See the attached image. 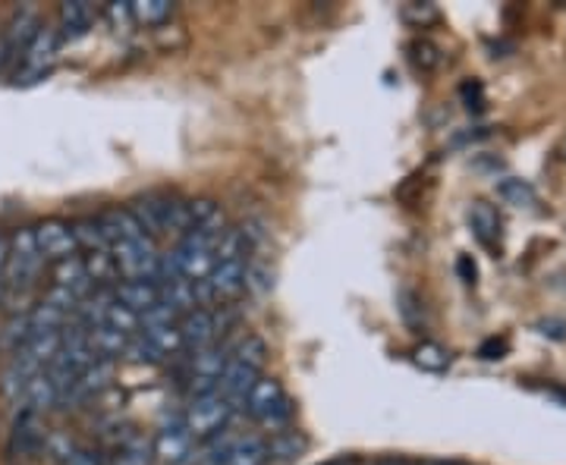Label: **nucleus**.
I'll list each match as a JSON object with an SVG mask.
<instances>
[{"label": "nucleus", "mask_w": 566, "mask_h": 465, "mask_svg": "<svg viewBox=\"0 0 566 465\" xmlns=\"http://www.w3.org/2000/svg\"><path fill=\"white\" fill-rule=\"evenodd\" d=\"M129 10H133V22H142V25H161L164 20L174 17L170 0H133Z\"/></svg>", "instance_id": "obj_19"}, {"label": "nucleus", "mask_w": 566, "mask_h": 465, "mask_svg": "<svg viewBox=\"0 0 566 465\" xmlns=\"http://www.w3.org/2000/svg\"><path fill=\"white\" fill-rule=\"evenodd\" d=\"M41 262L39 245L32 236V226H20L10 243H7V264H3V286L7 296L3 303H25L41 281Z\"/></svg>", "instance_id": "obj_2"}, {"label": "nucleus", "mask_w": 566, "mask_h": 465, "mask_svg": "<svg viewBox=\"0 0 566 465\" xmlns=\"http://www.w3.org/2000/svg\"><path fill=\"white\" fill-rule=\"evenodd\" d=\"M243 409L249 412V419H255V422L262 427H268V431L290 427L293 412H296V405L290 400L286 387H283L277 378H264V374L255 381V387L249 390Z\"/></svg>", "instance_id": "obj_3"}, {"label": "nucleus", "mask_w": 566, "mask_h": 465, "mask_svg": "<svg viewBox=\"0 0 566 465\" xmlns=\"http://www.w3.org/2000/svg\"><path fill=\"white\" fill-rule=\"evenodd\" d=\"M57 51H61L57 29L54 25H41L39 35L25 44V51L13 63V82L17 85H35V82L44 80L54 70Z\"/></svg>", "instance_id": "obj_5"}, {"label": "nucleus", "mask_w": 566, "mask_h": 465, "mask_svg": "<svg viewBox=\"0 0 566 465\" xmlns=\"http://www.w3.org/2000/svg\"><path fill=\"white\" fill-rule=\"evenodd\" d=\"M305 450V437L300 431H290V427H281L274 431L268 441H264V453H268V463H293L300 459V453Z\"/></svg>", "instance_id": "obj_17"}, {"label": "nucleus", "mask_w": 566, "mask_h": 465, "mask_svg": "<svg viewBox=\"0 0 566 465\" xmlns=\"http://www.w3.org/2000/svg\"><path fill=\"white\" fill-rule=\"evenodd\" d=\"M434 465H457V463H434Z\"/></svg>", "instance_id": "obj_29"}, {"label": "nucleus", "mask_w": 566, "mask_h": 465, "mask_svg": "<svg viewBox=\"0 0 566 465\" xmlns=\"http://www.w3.org/2000/svg\"><path fill=\"white\" fill-rule=\"evenodd\" d=\"M227 352L223 346H205L199 352H192L189 359V393L192 397H208V393H218L221 387L223 364H227Z\"/></svg>", "instance_id": "obj_7"}, {"label": "nucleus", "mask_w": 566, "mask_h": 465, "mask_svg": "<svg viewBox=\"0 0 566 465\" xmlns=\"http://www.w3.org/2000/svg\"><path fill=\"white\" fill-rule=\"evenodd\" d=\"M41 25H44V22H41V13L35 10V7H20V10L13 13V20L7 22V29L0 32V39H3V44H7V51H10L13 63H17V57L25 51V44L39 35Z\"/></svg>", "instance_id": "obj_11"}, {"label": "nucleus", "mask_w": 566, "mask_h": 465, "mask_svg": "<svg viewBox=\"0 0 566 465\" xmlns=\"http://www.w3.org/2000/svg\"><path fill=\"white\" fill-rule=\"evenodd\" d=\"M233 405L223 400L221 393H208V397H192L189 405L182 409V431L196 441V444H205V441H214L221 437L223 431L233 422Z\"/></svg>", "instance_id": "obj_4"}, {"label": "nucleus", "mask_w": 566, "mask_h": 465, "mask_svg": "<svg viewBox=\"0 0 566 465\" xmlns=\"http://www.w3.org/2000/svg\"><path fill=\"white\" fill-rule=\"evenodd\" d=\"M214 465H268L264 441L259 437H237L221 446V456H214Z\"/></svg>", "instance_id": "obj_15"}, {"label": "nucleus", "mask_w": 566, "mask_h": 465, "mask_svg": "<svg viewBox=\"0 0 566 465\" xmlns=\"http://www.w3.org/2000/svg\"><path fill=\"white\" fill-rule=\"evenodd\" d=\"M412 61H416V66H422V70H434L441 63V54H438V47L431 41H416L412 44Z\"/></svg>", "instance_id": "obj_22"}, {"label": "nucleus", "mask_w": 566, "mask_h": 465, "mask_svg": "<svg viewBox=\"0 0 566 465\" xmlns=\"http://www.w3.org/2000/svg\"><path fill=\"white\" fill-rule=\"evenodd\" d=\"M457 271H460V277H463L465 284H475V277H479V267H475V262L469 255L457 258Z\"/></svg>", "instance_id": "obj_24"}, {"label": "nucleus", "mask_w": 566, "mask_h": 465, "mask_svg": "<svg viewBox=\"0 0 566 465\" xmlns=\"http://www.w3.org/2000/svg\"><path fill=\"white\" fill-rule=\"evenodd\" d=\"M494 192L504 204H513V208H532L538 202V192L528 180H520V177H504V180L494 182Z\"/></svg>", "instance_id": "obj_18"}, {"label": "nucleus", "mask_w": 566, "mask_h": 465, "mask_svg": "<svg viewBox=\"0 0 566 465\" xmlns=\"http://www.w3.org/2000/svg\"><path fill=\"white\" fill-rule=\"evenodd\" d=\"M264 362H268V344H264L262 337H255V334H245L243 340L227 352V364H223L218 393L233 409H243L249 390L262 378Z\"/></svg>", "instance_id": "obj_1"}, {"label": "nucleus", "mask_w": 566, "mask_h": 465, "mask_svg": "<svg viewBox=\"0 0 566 465\" xmlns=\"http://www.w3.org/2000/svg\"><path fill=\"white\" fill-rule=\"evenodd\" d=\"M48 446V431L41 425V415L35 409H22L13 422V434H10V453L20 459H35Z\"/></svg>", "instance_id": "obj_8"}, {"label": "nucleus", "mask_w": 566, "mask_h": 465, "mask_svg": "<svg viewBox=\"0 0 566 465\" xmlns=\"http://www.w3.org/2000/svg\"><path fill=\"white\" fill-rule=\"evenodd\" d=\"M117 303L123 308H129L133 315H148L155 305H161V296H158V284L155 281H120L117 289H114Z\"/></svg>", "instance_id": "obj_12"}, {"label": "nucleus", "mask_w": 566, "mask_h": 465, "mask_svg": "<svg viewBox=\"0 0 566 465\" xmlns=\"http://www.w3.org/2000/svg\"><path fill=\"white\" fill-rule=\"evenodd\" d=\"M218 334H221V321L214 308H192L180 318V344L192 352L214 346Z\"/></svg>", "instance_id": "obj_9"}, {"label": "nucleus", "mask_w": 566, "mask_h": 465, "mask_svg": "<svg viewBox=\"0 0 566 465\" xmlns=\"http://www.w3.org/2000/svg\"><path fill=\"white\" fill-rule=\"evenodd\" d=\"M95 20H98V10L92 3H85V0H66V3H61V10H57V25H54L57 29V39H61V44L85 39L92 32Z\"/></svg>", "instance_id": "obj_10"}, {"label": "nucleus", "mask_w": 566, "mask_h": 465, "mask_svg": "<svg viewBox=\"0 0 566 465\" xmlns=\"http://www.w3.org/2000/svg\"><path fill=\"white\" fill-rule=\"evenodd\" d=\"M375 465H406V463H397V459H385V463H375Z\"/></svg>", "instance_id": "obj_28"}, {"label": "nucleus", "mask_w": 566, "mask_h": 465, "mask_svg": "<svg viewBox=\"0 0 566 465\" xmlns=\"http://www.w3.org/2000/svg\"><path fill=\"white\" fill-rule=\"evenodd\" d=\"M57 289H63V293H70L73 299H85L92 289H95V284H92V277H88V267H85V262H82L80 255L76 258H70V262L63 264H54V284Z\"/></svg>", "instance_id": "obj_14"}, {"label": "nucleus", "mask_w": 566, "mask_h": 465, "mask_svg": "<svg viewBox=\"0 0 566 465\" xmlns=\"http://www.w3.org/2000/svg\"><path fill=\"white\" fill-rule=\"evenodd\" d=\"M504 352H506V340H488V344H482V349H479V356L482 359H504Z\"/></svg>", "instance_id": "obj_23"}, {"label": "nucleus", "mask_w": 566, "mask_h": 465, "mask_svg": "<svg viewBox=\"0 0 566 465\" xmlns=\"http://www.w3.org/2000/svg\"><path fill=\"white\" fill-rule=\"evenodd\" d=\"M32 236L39 245V255L44 264H63L80 255V243L73 233V223L61 221V218H48L32 226Z\"/></svg>", "instance_id": "obj_6"}, {"label": "nucleus", "mask_w": 566, "mask_h": 465, "mask_svg": "<svg viewBox=\"0 0 566 465\" xmlns=\"http://www.w3.org/2000/svg\"><path fill=\"white\" fill-rule=\"evenodd\" d=\"M13 63V57H10V51H7V44H3V39H0V73L7 70Z\"/></svg>", "instance_id": "obj_25"}, {"label": "nucleus", "mask_w": 566, "mask_h": 465, "mask_svg": "<svg viewBox=\"0 0 566 465\" xmlns=\"http://www.w3.org/2000/svg\"><path fill=\"white\" fill-rule=\"evenodd\" d=\"M412 362L424 368V371H447L450 368V352H447L444 346L422 340V344L412 349Z\"/></svg>", "instance_id": "obj_20"}, {"label": "nucleus", "mask_w": 566, "mask_h": 465, "mask_svg": "<svg viewBox=\"0 0 566 465\" xmlns=\"http://www.w3.org/2000/svg\"><path fill=\"white\" fill-rule=\"evenodd\" d=\"M155 453L161 456L167 465H189L192 453H196V441L180 427H164L155 441Z\"/></svg>", "instance_id": "obj_13"}, {"label": "nucleus", "mask_w": 566, "mask_h": 465, "mask_svg": "<svg viewBox=\"0 0 566 465\" xmlns=\"http://www.w3.org/2000/svg\"><path fill=\"white\" fill-rule=\"evenodd\" d=\"M400 17H403L406 22H412V25L424 29L428 22L438 20V7H434V3H406L403 10H400Z\"/></svg>", "instance_id": "obj_21"}, {"label": "nucleus", "mask_w": 566, "mask_h": 465, "mask_svg": "<svg viewBox=\"0 0 566 465\" xmlns=\"http://www.w3.org/2000/svg\"><path fill=\"white\" fill-rule=\"evenodd\" d=\"M322 465H356L353 459H331V463H322Z\"/></svg>", "instance_id": "obj_27"}, {"label": "nucleus", "mask_w": 566, "mask_h": 465, "mask_svg": "<svg viewBox=\"0 0 566 465\" xmlns=\"http://www.w3.org/2000/svg\"><path fill=\"white\" fill-rule=\"evenodd\" d=\"M7 243H10V236L0 233V277H3V264H7Z\"/></svg>", "instance_id": "obj_26"}, {"label": "nucleus", "mask_w": 566, "mask_h": 465, "mask_svg": "<svg viewBox=\"0 0 566 465\" xmlns=\"http://www.w3.org/2000/svg\"><path fill=\"white\" fill-rule=\"evenodd\" d=\"M469 226H472V233L479 236V243L488 245V249H494V245L501 243V214H497V208L488 202H475L469 208Z\"/></svg>", "instance_id": "obj_16"}]
</instances>
